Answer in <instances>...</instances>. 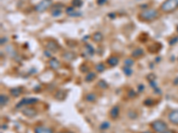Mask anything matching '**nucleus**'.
Masks as SVG:
<instances>
[{
	"instance_id": "nucleus-1",
	"label": "nucleus",
	"mask_w": 178,
	"mask_h": 133,
	"mask_svg": "<svg viewBox=\"0 0 178 133\" xmlns=\"http://www.w3.org/2000/svg\"><path fill=\"white\" fill-rule=\"evenodd\" d=\"M138 18L142 22H153V20L159 18V12L158 10L153 8L145 9L138 14Z\"/></svg>"
},
{
	"instance_id": "nucleus-2",
	"label": "nucleus",
	"mask_w": 178,
	"mask_h": 133,
	"mask_svg": "<svg viewBox=\"0 0 178 133\" xmlns=\"http://www.w3.org/2000/svg\"><path fill=\"white\" fill-rule=\"evenodd\" d=\"M178 8V0H166L161 5V11L164 13H172Z\"/></svg>"
},
{
	"instance_id": "nucleus-3",
	"label": "nucleus",
	"mask_w": 178,
	"mask_h": 133,
	"mask_svg": "<svg viewBox=\"0 0 178 133\" xmlns=\"http://www.w3.org/2000/svg\"><path fill=\"white\" fill-rule=\"evenodd\" d=\"M52 5H53V1L52 0H41V1L35 6V11L38 13H43L49 9Z\"/></svg>"
},
{
	"instance_id": "nucleus-4",
	"label": "nucleus",
	"mask_w": 178,
	"mask_h": 133,
	"mask_svg": "<svg viewBox=\"0 0 178 133\" xmlns=\"http://www.w3.org/2000/svg\"><path fill=\"white\" fill-rule=\"evenodd\" d=\"M151 127L153 128V130L158 132V133H165L167 130V126L162 121H155L154 122H152Z\"/></svg>"
},
{
	"instance_id": "nucleus-5",
	"label": "nucleus",
	"mask_w": 178,
	"mask_h": 133,
	"mask_svg": "<svg viewBox=\"0 0 178 133\" xmlns=\"http://www.w3.org/2000/svg\"><path fill=\"white\" fill-rule=\"evenodd\" d=\"M46 49L48 51H50V52H52V53H57L58 50H59L58 44L55 42V41H54V40L47 41L46 44Z\"/></svg>"
},
{
	"instance_id": "nucleus-6",
	"label": "nucleus",
	"mask_w": 178,
	"mask_h": 133,
	"mask_svg": "<svg viewBox=\"0 0 178 133\" xmlns=\"http://www.w3.org/2000/svg\"><path fill=\"white\" fill-rule=\"evenodd\" d=\"M38 101V99L35 98H27V99H23L20 101V103L17 105V107H20L23 106H27V105H31V104H35Z\"/></svg>"
},
{
	"instance_id": "nucleus-7",
	"label": "nucleus",
	"mask_w": 178,
	"mask_h": 133,
	"mask_svg": "<svg viewBox=\"0 0 178 133\" xmlns=\"http://www.w3.org/2000/svg\"><path fill=\"white\" fill-rule=\"evenodd\" d=\"M22 113L28 117H34L38 115V111L33 107H24L22 110Z\"/></svg>"
},
{
	"instance_id": "nucleus-8",
	"label": "nucleus",
	"mask_w": 178,
	"mask_h": 133,
	"mask_svg": "<svg viewBox=\"0 0 178 133\" xmlns=\"http://www.w3.org/2000/svg\"><path fill=\"white\" fill-rule=\"evenodd\" d=\"M168 119L174 124L178 125V110H173L168 115Z\"/></svg>"
},
{
	"instance_id": "nucleus-9",
	"label": "nucleus",
	"mask_w": 178,
	"mask_h": 133,
	"mask_svg": "<svg viewBox=\"0 0 178 133\" xmlns=\"http://www.w3.org/2000/svg\"><path fill=\"white\" fill-rule=\"evenodd\" d=\"M66 14L70 17H78L81 15V13L78 12L75 9V7H73V6H70L66 9Z\"/></svg>"
},
{
	"instance_id": "nucleus-10",
	"label": "nucleus",
	"mask_w": 178,
	"mask_h": 133,
	"mask_svg": "<svg viewBox=\"0 0 178 133\" xmlns=\"http://www.w3.org/2000/svg\"><path fill=\"white\" fill-rule=\"evenodd\" d=\"M49 67L52 68V69H54V70H57L60 67H61V63H60V61L56 59V58H52L50 60H49Z\"/></svg>"
},
{
	"instance_id": "nucleus-11",
	"label": "nucleus",
	"mask_w": 178,
	"mask_h": 133,
	"mask_svg": "<svg viewBox=\"0 0 178 133\" xmlns=\"http://www.w3.org/2000/svg\"><path fill=\"white\" fill-rule=\"evenodd\" d=\"M34 131H35V133H53L51 129L46 128L45 126H38L37 128H35Z\"/></svg>"
},
{
	"instance_id": "nucleus-12",
	"label": "nucleus",
	"mask_w": 178,
	"mask_h": 133,
	"mask_svg": "<svg viewBox=\"0 0 178 133\" xmlns=\"http://www.w3.org/2000/svg\"><path fill=\"white\" fill-rule=\"evenodd\" d=\"M107 62H108V64H109L110 67H115V66H117V65L119 64V58L116 57V56H111V57H110V58L108 59Z\"/></svg>"
},
{
	"instance_id": "nucleus-13",
	"label": "nucleus",
	"mask_w": 178,
	"mask_h": 133,
	"mask_svg": "<svg viewBox=\"0 0 178 133\" xmlns=\"http://www.w3.org/2000/svg\"><path fill=\"white\" fill-rule=\"evenodd\" d=\"M92 39L93 42H95V43H101L103 40V35L101 32H95L92 36Z\"/></svg>"
},
{
	"instance_id": "nucleus-14",
	"label": "nucleus",
	"mask_w": 178,
	"mask_h": 133,
	"mask_svg": "<svg viewBox=\"0 0 178 133\" xmlns=\"http://www.w3.org/2000/svg\"><path fill=\"white\" fill-rule=\"evenodd\" d=\"M76 54L73 52H65L63 54H62V58L66 60H73L74 59H76Z\"/></svg>"
},
{
	"instance_id": "nucleus-15",
	"label": "nucleus",
	"mask_w": 178,
	"mask_h": 133,
	"mask_svg": "<svg viewBox=\"0 0 178 133\" xmlns=\"http://www.w3.org/2000/svg\"><path fill=\"white\" fill-rule=\"evenodd\" d=\"M110 115L111 116L112 119H116L118 118L119 115V107H117V106H115L111 108L110 112Z\"/></svg>"
},
{
	"instance_id": "nucleus-16",
	"label": "nucleus",
	"mask_w": 178,
	"mask_h": 133,
	"mask_svg": "<svg viewBox=\"0 0 178 133\" xmlns=\"http://www.w3.org/2000/svg\"><path fill=\"white\" fill-rule=\"evenodd\" d=\"M143 54H144V52H143V50L141 49V48H136L132 52V57L133 58H140Z\"/></svg>"
},
{
	"instance_id": "nucleus-17",
	"label": "nucleus",
	"mask_w": 178,
	"mask_h": 133,
	"mask_svg": "<svg viewBox=\"0 0 178 133\" xmlns=\"http://www.w3.org/2000/svg\"><path fill=\"white\" fill-rule=\"evenodd\" d=\"M23 92V88L18 87V88H13L11 90H10V93H11L14 97H18L20 96V94Z\"/></svg>"
},
{
	"instance_id": "nucleus-18",
	"label": "nucleus",
	"mask_w": 178,
	"mask_h": 133,
	"mask_svg": "<svg viewBox=\"0 0 178 133\" xmlns=\"http://www.w3.org/2000/svg\"><path fill=\"white\" fill-rule=\"evenodd\" d=\"M9 101V98L5 94H1L0 95V104L1 107H4L7 104V102Z\"/></svg>"
},
{
	"instance_id": "nucleus-19",
	"label": "nucleus",
	"mask_w": 178,
	"mask_h": 133,
	"mask_svg": "<svg viewBox=\"0 0 178 133\" xmlns=\"http://www.w3.org/2000/svg\"><path fill=\"white\" fill-rule=\"evenodd\" d=\"M85 99L87 102H93V101H95V99H96V96H95V94H93V93H89L86 96Z\"/></svg>"
},
{
	"instance_id": "nucleus-20",
	"label": "nucleus",
	"mask_w": 178,
	"mask_h": 133,
	"mask_svg": "<svg viewBox=\"0 0 178 133\" xmlns=\"http://www.w3.org/2000/svg\"><path fill=\"white\" fill-rule=\"evenodd\" d=\"M83 5V1L82 0H72V5L75 8H79L81 7Z\"/></svg>"
},
{
	"instance_id": "nucleus-21",
	"label": "nucleus",
	"mask_w": 178,
	"mask_h": 133,
	"mask_svg": "<svg viewBox=\"0 0 178 133\" xmlns=\"http://www.w3.org/2000/svg\"><path fill=\"white\" fill-rule=\"evenodd\" d=\"M95 77H96L95 73L90 72V73H88V74L87 75V76H86V81H87V82H92Z\"/></svg>"
},
{
	"instance_id": "nucleus-22",
	"label": "nucleus",
	"mask_w": 178,
	"mask_h": 133,
	"mask_svg": "<svg viewBox=\"0 0 178 133\" xmlns=\"http://www.w3.org/2000/svg\"><path fill=\"white\" fill-rule=\"evenodd\" d=\"M123 71H124V73L127 75V76H131L133 74V70L130 67H128V66H125L123 68Z\"/></svg>"
},
{
	"instance_id": "nucleus-23",
	"label": "nucleus",
	"mask_w": 178,
	"mask_h": 133,
	"mask_svg": "<svg viewBox=\"0 0 178 133\" xmlns=\"http://www.w3.org/2000/svg\"><path fill=\"white\" fill-rule=\"evenodd\" d=\"M97 85L100 87V88H102V89H107L108 88V84H107V83L104 80H100L99 82H98V84H97Z\"/></svg>"
},
{
	"instance_id": "nucleus-24",
	"label": "nucleus",
	"mask_w": 178,
	"mask_h": 133,
	"mask_svg": "<svg viewBox=\"0 0 178 133\" xmlns=\"http://www.w3.org/2000/svg\"><path fill=\"white\" fill-rule=\"evenodd\" d=\"M85 48L87 50V53L88 54H90V55H93V53H95V50H93V46L91 45H87Z\"/></svg>"
},
{
	"instance_id": "nucleus-25",
	"label": "nucleus",
	"mask_w": 178,
	"mask_h": 133,
	"mask_svg": "<svg viewBox=\"0 0 178 133\" xmlns=\"http://www.w3.org/2000/svg\"><path fill=\"white\" fill-rule=\"evenodd\" d=\"M61 14V9H56V8H54V10L52 11V15L54 17H58L59 15Z\"/></svg>"
},
{
	"instance_id": "nucleus-26",
	"label": "nucleus",
	"mask_w": 178,
	"mask_h": 133,
	"mask_svg": "<svg viewBox=\"0 0 178 133\" xmlns=\"http://www.w3.org/2000/svg\"><path fill=\"white\" fill-rule=\"evenodd\" d=\"M124 64H125V66L132 67V66L134 64V59H125Z\"/></svg>"
},
{
	"instance_id": "nucleus-27",
	"label": "nucleus",
	"mask_w": 178,
	"mask_h": 133,
	"mask_svg": "<svg viewBox=\"0 0 178 133\" xmlns=\"http://www.w3.org/2000/svg\"><path fill=\"white\" fill-rule=\"evenodd\" d=\"M95 69L98 71V72H102V71L105 70V66H104L102 63H99L95 66Z\"/></svg>"
},
{
	"instance_id": "nucleus-28",
	"label": "nucleus",
	"mask_w": 178,
	"mask_h": 133,
	"mask_svg": "<svg viewBox=\"0 0 178 133\" xmlns=\"http://www.w3.org/2000/svg\"><path fill=\"white\" fill-rule=\"evenodd\" d=\"M110 124H109L108 122H102V124H101L100 129H101L102 130H106V129L110 128Z\"/></svg>"
},
{
	"instance_id": "nucleus-29",
	"label": "nucleus",
	"mask_w": 178,
	"mask_h": 133,
	"mask_svg": "<svg viewBox=\"0 0 178 133\" xmlns=\"http://www.w3.org/2000/svg\"><path fill=\"white\" fill-rule=\"evenodd\" d=\"M6 41H7V39H6L5 37H2V38H1V45H3L4 44H5Z\"/></svg>"
},
{
	"instance_id": "nucleus-30",
	"label": "nucleus",
	"mask_w": 178,
	"mask_h": 133,
	"mask_svg": "<svg viewBox=\"0 0 178 133\" xmlns=\"http://www.w3.org/2000/svg\"><path fill=\"white\" fill-rule=\"evenodd\" d=\"M97 2L99 5H102V4H104V2H106V0H98Z\"/></svg>"
},
{
	"instance_id": "nucleus-31",
	"label": "nucleus",
	"mask_w": 178,
	"mask_h": 133,
	"mask_svg": "<svg viewBox=\"0 0 178 133\" xmlns=\"http://www.w3.org/2000/svg\"><path fill=\"white\" fill-rule=\"evenodd\" d=\"M58 133H73L71 131H61V132H58Z\"/></svg>"
},
{
	"instance_id": "nucleus-32",
	"label": "nucleus",
	"mask_w": 178,
	"mask_h": 133,
	"mask_svg": "<svg viewBox=\"0 0 178 133\" xmlns=\"http://www.w3.org/2000/svg\"><path fill=\"white\" fill-rule=\"evenodd\" d=\"M143 90V85H140V91Z\"/></svg>"
}]
</instances>
